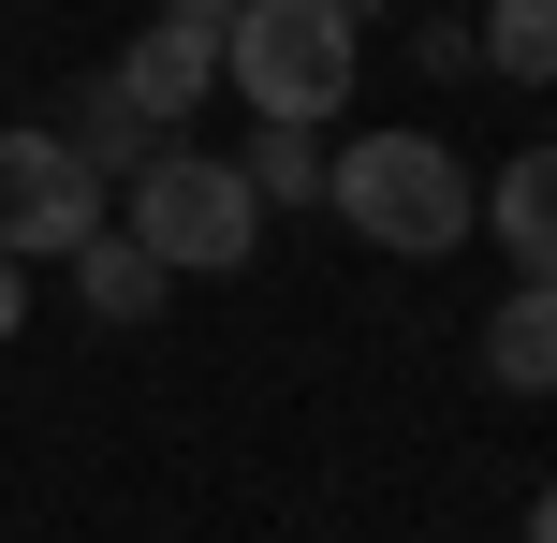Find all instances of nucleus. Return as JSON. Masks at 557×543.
<instances>
[{
  "label": "nucleus",
  "mask_w": 557,
  "mask_h": 543,
  "mask_svg": "<svg viewBox=\"0 0 557 543\" xmlns=\"http://www.w3.org/2000/svg\"><path fill=\"white\" fill-rule=\"evenodd\" d=\"M323 206L367 235V250H411V264L470 250V162H455L441 133H352L337 176H323Z\"/></svg>",
  "instance_id": "nucleus-1"
},
{
  "label": "nucleus",
  "mask_w": 557,
  "mask_h": 543,
  "mask_svg": "<svg viewBox=\"0 0 557 543\" xmlns=\"http://www.w3.org/2000/svg\"><path fill=\"white\" fill-rule=\"evenodd\" d=\"M133 250L162 264V280H235V264L264 250V192L221 162V147H191V133H176L162 162L133 176Z\"/></svg>",
  "instance_id": "nucleus-2"
},
{
  "label": "nucleus",
  "mask_w": 557,
  "mask_h": 543,
  "mask_svg": "<svg viewBox=\"0 0 557 543\" xmlns=\"http://www.w3.org/2000/svg\"><path fill=\"white\" fill-rule=\"evenodd\" d=\"M352 15H337V0H250V15H235V45H221V88L250 118H278V133H323L337 103H352Z\"/></svg>",
  "instance_id": "nucleus-3"
},
{
  "label": "nucleus",
  "mask_w": 557,
  "mask_h": 543,
  "mask_svg": "<svg viewBox=\"0 0 557 543\" xmlns=\"http://www.w3.org/2000/svg\"><path fill=\"white\" fill-rule=\"evenodd\" d=\"M88 235H103V176H88L45 118L0 133V264H74Z\"/></svg>",
  "instance_id": "nucleus-4"
},
{
  "label": "nucleus",
  "mask_w": 557,
  "mask_h": 543,
  "mask_svg": "<svg viewBox=\"0 0 557 543\" xmlns=\"http://www.w3.org/2000/svg\"><path fill=\"white\" fill-rule=\"evenodd\" d=\"M103 88L147 118V133H176V118H191L206 88H221V45H191V29H162V15H147L133 45H117V74H103Z\"/></svg>",
  "instance_id": "nucleus-5"
},
{
  "label": "nucleus",
  "mask_w": 557,
  "mask_h": 543,
  "mask_svg": "<svg viewBox=\"0 0 557 543\" xmlns=\"http://www.w3.org/2000/svg\"><path fill=\"white\" fill-rule=\"evenodd\" d=\"M484 382L499 397H557V280H513L484 309Z\"/></svg>",
  "instance_id": "nucleus-6"
},
{
  "label": "nucleus",
  "mask_w": 557,
  "mask_h": 543,
  "mask_svg": "<svg viewBox=\"0 0 557 543\" xmlns=\"http://www.w3.org/2000/svg\"><path fill=\"white\" fill-rule=\"evenodd\" d=\"M484 235L513 250V280H557V147H513L499 192H484Z\"/></svg>",
  "instance_id": "nucleus-7"
},
{
  "label": "nucleus",
  "mask_w": 557,
  "mask_h": 543,
  "mask_svg": "<svg viewBox=\"0 0 557 543\" xmlns=\"http://www.w3.org/2000/svg\"><path fill=\"white\" fill-rule=\"evenodd\" d=\"M74 294H88V323H147V309H162V264H147L133 250V221H103V235H88V250H74Z\"/></svg>",
  "instance_id": "nucleus-8"
},
{
  "label": "nucleus",
  "mask_w": 557,
  "mask_h": 543,
  "mask_svg": "<svg viewBox=\"0 0 557 543\" xmlns=\"http://www.w3.org/2000/svg\"><path fill=\"white\" fill-rule=\"evenodd\" d=\"M45 133H59V147H74V162H88V176H117V162H133V176H147V162H162V147H176V133H147V118H133V103H117V88H74V118H45Z\"/></svg>",
  "instance_id": "nucleus-9"
},
{
  "label": "nucleus",
  "mask_w": 557,
  "mask_h": 543,
  "mask_svg": "<svg viewBox=\"0 0 557 543\" xmlns=\"http://www.w3.org/2000/svg\"><path fill=\"white\" fill-rule=\"evenodd\" d=\"M235 176H250L264 206H323V176H337V147H323V133H278V118H264V133L235 147Z\"/></svg>",
  "instance_id": "nucleus-10"
},
{
  "label": "nucleus",
  "mask_w": 557,
  "mask_h": 543,
  "mask_svg": "<svg viewBox=\"0 0 557 543\" xmlns=\"http://www.w3.org/2000/svg\"><path fill=\"white\" fill-rule=\"evenodd\" d=\"M484 59L513 88H557V0H484Z\"/></svg>",
  "instance_id": "nucleus-11"
},
{
  "label": "nucleus",
  "mask_w": 557,
  "mask_h": 543,
  "mask_svg": "<svg viewBox=\"0 0 557 543\" xmlns=\"http://www.w3.org/2000/svg\"><path fill=\"white\" fill-rule=\"evenodd\" d=\"M235 15L250 0H162V29H191V45H235Z\"/></svg>",
  "instance_id": "nucleus-12"
},
{
  "label": "nucleus",
  "mask_w": 557,
  "mask_h": 543,
  "mask_svg": "<svg viewBox=\"0 0 557 543\" xmlns=\"http://www.w3.org/2000/svg\"><path fill=\"white\" fill-rule=\"evenodd\" d=\"M15 323H29V264H0V338H15Z\"/></svg>",
  "instance_id": "nucleus-13"
},
{
  "label": "nucleus",
  "mask_w": 557,
  "mask_h": 543,
  "mask_svg": "<svg viewBox=\"0 0 557 543\" xmlns=\"http://www.w3.org/2000/svg\"><path fill=\"white\" fill-rule=\"evenodd\" d=\"M529 543H557V485H543V499H529Z\"/></svg>",
  "instance_id": "nucleus-14"
},
{
  "label": "nucleus",
  "mask_w": 557,
  "mask_h": 543,
  "mask_svg": "<svg viewBox=\"0 0 557 543\" xmlns=\"http://www.w3.org/2000/svg\"><path fill=\"white\" fill-rule=\"evenodd\" d=\"M337 15H352V29H367V15H382V0H337Z\"/></svg>",
  "instance_id": "nucleus-15"
}]
</instances>
